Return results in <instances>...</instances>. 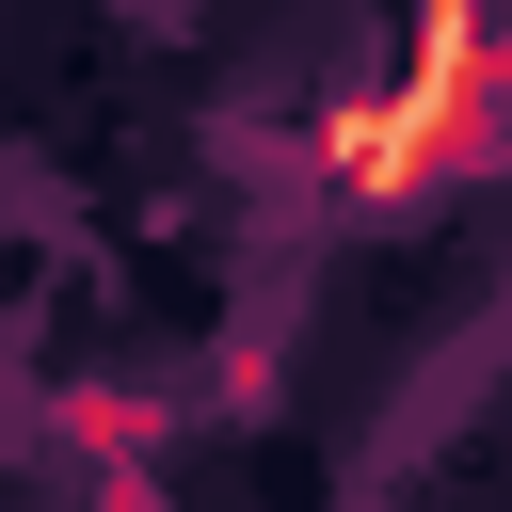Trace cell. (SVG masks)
<instances>
[{
	"label": "cell",
	"instance_id": "6da1fadb",
	"mask_svg": "<svg viewBox=\"0 0 512 512\" xmlns=\"http://www.w3.org/2000/svg\"><path fill=\"white\" fill-rule=\"evenodd\" d=\"M496 144H512V32H496V0H400V64L336 80L320 128H304L320 192L384 208V224L432 208V192H464Z\"/></svg>",
	"mask_w": 512,
	"mask_h": 512
}]
</instances>
